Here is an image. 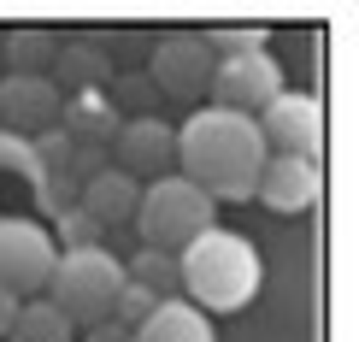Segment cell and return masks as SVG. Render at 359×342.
I'll list each match as a JSON object with an SVG mask.
<instances>
[{"mask_svg": "<svg viewBox=\"0 0 359 342\" xmlns=\"http://www.w3.org/2000/svg\"><path fill=\"white\" fill-rule=\"evenodd\" d=\"M0 171H18V177H29V183L41 177V166H36V147H29L24 136H12V130H0Z\"/></svg>", "mask_w": 359, "mask_h": 342, "instance_id": "7402d4cb", "label": "cell"}, {"mask_svg": "<svg viewBox=\"0 0 359 342\" xmlns=\"http://www.w3.org/2000/svg\"><path fill=\"white\" fill-rule=\"evenodd\" d=\"M53 88L59 95H88V88H107L112 83V59H107V48H95V41H71V48H59L53 53Z\"/></svg>", "mask_w": 359, "mask_h": 342, "instance_id": "9a60e30c", "label": "cell"}, {"mask_svg": "<svg viewBox=\"0 0 359 342\" xmlns=\"http://www.w3.org/2000/svg\"><path fill=\"white\" fill-rule=\"evenodd\" d=\"M124 277H130V284H142V289H154L159 301H165V295H177V254H159V248H136V260L124 265Z\"/></svg>", "mask_w": 359, "mask_h": 342, "instance_id": "ac0fdd59", "label": "cell"}, {"mask_svg": "<svg viewBox=\"0 0 359 342\" xmlns=\"http://www.w3.org/2000/svg\"><path fill=\"white\" fill-rule=\"evenodd\" d=\"M130 342H218V331H212V319H206L194 301L165 295V301L130 331Z\"/></svg>", "mask_w": 359, "mask_h": 342, "instance_id": "5bb4252c", "label": "cell"}, {"mask_svg": "<svg viewBox=\"0 0 359 342\" xmlns=\"http://www.w3.org/2000/svg\"><path fill=\"white\" fill-rule=\"evenodd\" d=\"M118 289H124V260L100 242V248H65V254L53 260V277H48V289H41V301H53L71 331H77V324L95 331V324L112 319Z\"/></svg>", "mask_w": 359, "mask_h": 342, "instance_id": "3957f363", "label": "cell"}, {"mask_svg": "<svg viewBox=\"0 0 359 342\" xmlns=\"http://www.w3.org/2000/svg\"><path fill=\"white\" fill-rule=\"evenodd\" d=\"M212 59H242V53H265V41H271V29L265 24H218V29H201Z\"/></svg>", "mask_w": 359, "mask_h": 342, "instance_id": "d6986e66", "label": "cell"}, {"mask_svg": "<svg viewBox=\"0 0 359 342\" xmlns=\"http://www.w3.org/2000/svg\"><path fill=\"white\" fill-rule=\"evenodd\" d=\"M212 71H218V59H212L201 29H171V36H159L154 59H147V83H154L159 95H171V100H201L206 88H212Z\"/></svg>", "mask_w": 359, "mask_h": 342, "instance_id": "8992f818", "label": "cell"}, {"mask_svg": "<svg viewBox=\"0 0 359 342\" xmlns=\"http://www.w3.org/2000/svg\"><path fill=\"white\" fill-rule=\"evenodd\" d=\"M18 307H24V301H18V295H6V289H0V336H6V331H12V319H18Z\"/></svg>", "mask_w": 359, "mask_h": 342, "instance_id": "cb8c5ba5", "label": "cell"}, {"mask_svg": "<svg viewBox=\"0 0 359 342\" xmlns=\"http://www.w3.org/2000/svg\"><path fill=\"white\" fill-rule=\"evenodd\" d=\"M59 107H65V95L53 88V77H0V130H12V136L36 142L48 136L59 124Z\"/></svg>", "mask_w": 359, "mask_h": 342, "instance_id": "9c48e42d", "label": "cell"}, {"mask_svg": "<svg viewBox=\"0 0 359 342\" xmlns=\"http://www.w3.org/2000/svg\"><path fill=\"white\" fill-rule=\"evenodd\" d=\"M253 124H259L265 154L318 159V147H324V107H318V95H306V88H283L277 100H265V107L253 112Z\"/></svg>", "mask_w": 359, "mask_h": 342, "instance_id": "52a82bcc", "label": "cell"}, {"mask_svg": "<svg viewBox=\"0 0 359 342\" xmlns=\"http://www.w3.org/2000/svg\"><path fill=\"white\" fill-rule=\"evenodd\" d=\"M53 218H59V242H53L59 254H65V248H100V242H107V230H100L95 218H83V206H77V201L59 206Z\"/></svg>", "mask_w": 359, "mask_h": 342, "instance_id": "ffe728a7", "label": "cell"}, {"mask_svg": "<svg viewBox=\"0 0 359 342\" xmlns=\"http://www.w3.org/2000/svg\"><path fill=\"white\" fill-rule=\"evenodd\" d=\"M53 53H59V41H53V29H41V24H24V29H6V36H0V59H6L12 77H48Z\"/></svg>", "mask_w": 359, "mask_h": 342, "instance_id": "2e32d148", "label": "cell"}, {"mask_svg": "<svg viewBox=\"0 0 359 342\" xmlns=\"http://www.w3.org/2000/svg\"><path fill=\"white\" fill-rule=\"evenodd\" d=\"M88 342H130V331H124V324H95V331H88Z\"/></svg>", "mask_w": 359, "mask_h": 342, "instance_id": "603a6c76", "label": "cell"}, {"mask_svg": "<svg viewBox=\"0 0 359 342\" xmlns=\"http://www.w3.org/2000/svg\"><path fill=\"white\" fill-rule=\"evenodd\" d=\"M212 107H230V112H259L265 100H277L283 95V65L271 59V48L265 53H242V59H218V71H212Z\"/></svg>", "mask_w": 359, "mask_h": 342, "instance_id": "ba28073f", "label": "cell"}, {"mask_svg": "<svg viewBox=\"0 0 359 342\" xmlns=\"http://www.w3.org/2000/svg\"><path fill=\"white\" fill-rule=\"evenodd\" d=\"M159 307V295L154 289H142V284H130L124 277V289H118V301H112V324H124V331H136V324L147 319Z\"/></svg>", "mask_w": 359, "mask_h": 342, "instance_id": "44dd1931", "label": "cell"}, {"mask_svg": "<svg viewBox=\"0 0 359 342\" xmlns=\"http://www.w3.org/2000/svg\"><path fill=\"white\" fill-rule=\"evenodd\" d=\"M118 124H124V112L112 107V95L107 88H88V95H71L65 107H59V136H65L71 147H83V154H100L112 136H118Z\"/></svg>", "mask_w": 359, "mask_h": 342, "instance_id": "7c38bea8", "label": "cell"}, {"mask_svg": "<svg viewBox=\"0 0 359 342\" xmlns=\"http://www.w3.org/2000/svg\"><path fill=\"white\" fill-rule=\"evenodd\" d=\"M265 142L248 112L201 107L177 124V177H189L206 201H248L265 171Z\"/></svg>", "mask_w": 359, "mask_h": 342, "instance_id": "6da1fadb", "label": "cell"}, {"mask_svg": "<svg viewBox=\"0 0 359 342\" xmlns=\"http://www.w3.org/2000/svg\"><path fill=\"white\" fill-rule=\"evenodd\" d=\"M271 213L283 218H294V213H306V206H318L324 195V171H318V159H301V154H271L265 159V171H259V189H253Z\"/></svg>", "mask_w": 359, "mask_h": 342, "instance_id": "30bf717a", "label": "cell"}, {"mask_svg": "<svg viewBox=\"0 0 359 342\" xmlns=\"http://www.w3.org/2000/svg\"><path fill=\"white\" fill-rule=\"evenodd\" d=\"M136 201H142V183H136V177H124V171H88L83 189H77L83 218H95L100 230L130 225V218H136Z\"/></svg>", "mask_w": 359, "mask_h": 342, "instance_id": "4fadbf2b", "label": "cell"}, {"mask_svg": "<svg viewBox=\"0 0 359 342\" xmlns=\"http://www.w3.org/2000/svg\"><path fill=\"white\" fill-rule=\"evenodd\" d=\"M147 95H154V83H147V77H124V100H147Z\"/></svg>", "mask_w": 359, "mask_h": 342, "instance_id": "d4e9b609", "label": "cell"}, {"mask_svg": "<svg viewBox=\"0 0 359 342\" xmlns=\"http://www.w3.org/2000/svg\"><path fill=\"white\" fill-rule=\"evenodd\" d=\"M112 147H118V171L124 177H136V171H147V177L159 171L165 177V166H177V130L165 124V118H154V112L124 118Z\"/></svg>", "mask_w": 359, "mask_h": 342, "instance_id": "8fae6325", "label": "cell"}, {"mask_svg": "<svg viewBox=\"0 0 359 342\" xmlns=\"http://www.w3.org/2000/svg\"><path fill=\"white\" fill-rule=\"evenodd\" d=\"M265 284V265H259V248L236 230H201L189 248H177V295L194 301L206 319L212 313H242V307L259 295Z\"/></svg>", "mask_w": 359, "mask_h": 342, "instance_id": "7a4b0ae2", "label": "cell"}, {"mask_svg": "<svg viewBox=\"0 0 359 342\" xmlns=\"http://www.w3.org/2000/svg\"><path fill=\"white\" fill-rule=\"evenodd\" d=\"M12 342H71V324H65V313H59L53 301H24L18 307V319H12V331H6Z\"/></svg>", "mask_w": 359, "mask_h": 342, "instance_id": "e0dca14e", "label": "cell"}, {"mask_svg": "<svg viewBox=\"0 0 359 342\" xmlns=\"http://www.w3.org/2000/svg\"><path fill=\"white\" fill-rule=\"evenodd\" d=\"M212 206L218 201H206L201 189L189 183V177H147L142 183V201H136V236H142V248H159V254H177V248H189L201 230H212Z\"/></svg>", "mask_w": 359, "mask_h": 342, "instance_id": "277c9868", "label": "cell"}, {"mask_svg": "<svg viewBox=\"0 0 359 342\" xmlns=\"http://www.w3.org/2000/svg\"><path fill=\"white\" fill-rule=\"evenodd\" d=\"M53 260H59V248H53L48 225H36V218H0V289L6 295L36 301L53 277Z\"/></svg>", "mask_w": 359, "mask_h": 342, "instance_id": "5b68a950", "label": "cell"}]
</instances>
